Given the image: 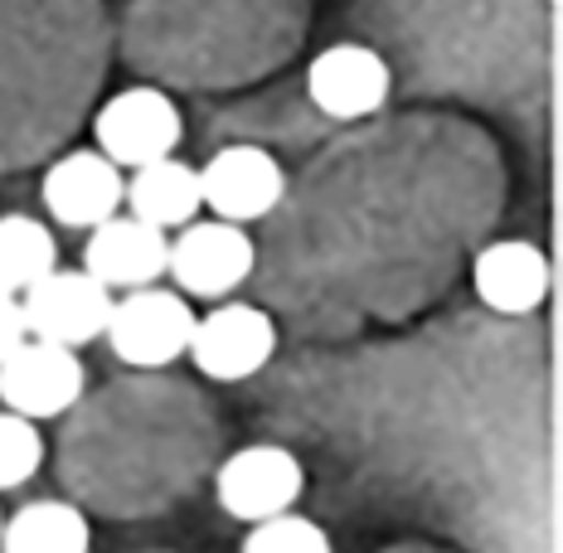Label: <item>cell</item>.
Instances as JSON below:
<instances>
[{
    "mask_svg": "<svg viewBox=\"0 0 563 553\" xmlns=\"http://www.w3.org/2000/svg\"><path fill=\"white\" fill-rule=\"evenodd\" d=\"M185 355L195 360L199 374L219 384H239L263 374L277 355V321L263 306L249 301H224L209 316H195V335Z\"/></svg>",
    "mask_w": 563,
    "mask_h": 553,
    "instance_id": "30bf717a",
    "label": "cell"
},
{
    "mask_svg": "<svg viewBox=\"0 0 563 553\" xmlns=\"http://www.w3.org/2000/svg\"><path fill=\"white\" fill-rule=\"evenodd\" d=\"M88 369L78 350H58L44 340H25L15 355L0 360V403L5 413L40 422V418H64L84 403Z\"/></svg>",
    "mask_w": 563,
    "mask_h": 553,
    "instance_id": "8fae6325",
    "label": "cell"
},
{
    "mask_svg": "<svg viewBox=\"0 0 563 553\" xmlns=\"http://www.w3.org/2000/svg\"><path fill=\"white\" fill-rule=\"evenodd\" d=\"M307 490V466L297 462V452L277 442H253L243 452H233L214 476V496L224 505V515L243 524H263L277 515H291V505Z\"/></svg>",
    "mask_w": 563,
    "mask_h": 553,
    "instance_id": "9c48e42d",
    "label": "cell"
},
{
    "mask_svg": "<svg viewBox=\"0 0 563 553\" xmlns=\"http://www.w3.org/2000/svg\"><path fill=\"white\" fill-rule=\"evenodd\" d=\"M88 515L68 500H30L0 524V553H88Z\"/></svg>",
    "mask_w": 563,
    "mask_h": 553,
    "instance_id": "ffe728a7",
    "label": "cell"
},
{
    "mask_svg": "<svg viewBox=\"0 0 563 553\" xmlns=\"http://www.w3.org/2000/svg\"><path fill=\"white\" fill-rule=\"evenodd\" d=\"M350 20L408 102L544 122L554 0H350Z\"/></svg>",
    "mask_w": 563,
    "mask_h": 553,
    "instance_id": "7a4b0ae2",
    "label": "cell"
},
{
    "mask_svg": "<svg viewBox=\"0 0 563 553\" xmlns=\"http://www.w3.org/2000/svg\"><path fill=\"white\" fill-rule=\"evenodd\" d=\"M301 98L325 126H360L379 117L394 98V78L384 58L360 40H340L321 49L301 74Z\"/></svg>",
    "mask_w": 563,
    "mask_h": 553,
    "instance_id": "8992f818",
    "label": "cell"
},
{
    "mask_svg": "<svg viewBox=\"0 0 563 553\" xmlns=\"http://www.w3.org/2000/svg\"><path fill=\"white\" fill-rule=\"evenodd\" d=\"M170 263V233L151 229L132 214H117L108 223L92 229V239L84 243V273L92 281H102L108 291H141L156 277H166Z\"/></svg>",
    "mask_w": 563,
    "mask_h": 553,
    "instance_id": "2e32d148",
    "label": "cell"
},
{
    "mask_svg": "<svg viewBox=\"0 0 563 553\" xmlns=\"http://www.w3.org/2000/svg\"><path fill=\"white\" fill-rule=\"evenodd\" d=\"M311 30V0H126L122 64L161 92H239L282 74Z\"/></svg>",
    "mask_w": 563,
    "mask_h": 553,
    "instance_id": "277c9868",
    "label": "cell"
},
{
    "mask_svg": "<svg viewBox=\"0 0 563 553\" xmlns=\"http://www.w3.org/2000/svg\"><path fill=\"white\" fill-rule=\"evenodd\" d=\"M253 267H257V243L239 223L195 219L170 243L166 273L180 281L185 297H229V291H239L253 277Z\"/></svg>",
    "mask_w": 563,
    "mask_h": 553,
    "instance_id": "5bb4252c",
    "label": "cell"
},
{
    "mask_svg": "<svg viewBox=\"0 0 563 553\" xmlns=\"http://www.w3.org/2000/svg\"><path fill=\"white\" fill-rule=\"evenodd\" d=\"M44 462V438L40 428L15 413H0V490H15L40 471Z\"/></svg>",
    "mask_w": 563,
    "mask_h": 553,
    "instance_id": "603a6c76",
    "label": "cell"
},
{
    "mask_svg": "<svg viewBox=\"0 0 563 553\" xmlns=\"http://www.w3.org/2000/svg\"><path fill=\"white\" fill-rule=\"evenodd\" d=\"M25 340H30V331H25V311H20V297H5V291H0V360L15 355Z\"/></svg>",
    "mask_w": 563,
    "mask_h": 553,
    "instance_id": "cb8c5ba5",
    "label": "cell"
},
{
    "mask_svg": "<svg viewBox=\"0 0 563 553\" xmlns=\"http://www.w3.org/2000/svg\"><path fill=\"white\" fill-rule=\"evenodd\" d=\"M500 151L466 112L404 108L325 136L287 180L267 253L291 287L355 281L360 267H448L500 204Z\"/></svg>",
    "mask_w": 563,
    "mask_h": 553,
    "instance_id": "6da1fadb",
    "label": "cell"
},
{
    "mask_svg": "<svg viewBox=\"0 0 563 553\" xmlns=\"http://www.w3.org/2000/svg\"><path fill=\"white\" fill-rule=\"evenodd\" d=\"M132 204V219L151 223V229L170 233L195 223V214L205 209V195H199V170L185 166V161H156V166H141L126 180V199Z\"/></svg>",
    "mask_w": 563,
    "mask_h": 553,
    "instance_id": "d6986e66",
    "label": "cell"
},
{
    "mask_svg": "<svg viewBox=\"0 0 563 553\" xmlns=\"http://www.w3.org/2000/svg\"><path fill=\"white\" fill-rule=\"evenodd\" d=\"M239 553H331V539L307 515H277V520L253 524Z\"/></svg>",
    "mask_w": 563,
    "mask_h": 553,
    "instance_id": "7402d4cb",
    "label": "cell"
},
{
    "mask_svg": "<svg viewBox=\"0 0 563 553\" xmlns=\"http://www.w3.org/2000/svg\"><path fill=\"white\" fill-rule=\"evenodd\" d=\"M199 195L224 223H263L287 195V170L267 146H243L229 141L199 170Z\"/></svg>",
    "mask_w": 563,
    "mask_h": 553,
    "instance_id": "4fadbf2b",
    "label": "cell"
},
{
    "mask_svg": "<svg viewBox=\"0 0 563 553\" xmlns=\"http://www.w3.org/2000/svg\"><path fill=\"white\" fill-rule=\"evenodd\" d=\"M58 267V243L40 219L0 214V291L25 297L34 281H44Z\"/></svg>",
    "mask_w": 563,
    "mask_h": 553,
    "instance_id": "44dd1931",
    "label": "cell"
},
{
    "mask_svg": "<svg viewBox=\"0 0 563 553\" xmlns=\"http://www.w3.org/2000/svg\"><path fill=\"white\" fill-rule=\"evenodd\" d=\"M40 199L64 229H98V223L117 219L126 199V180L98 151H68L44 170Z\"/></svg>",
    "mask_w": 563,
    "mask_h": 553,
    "instance_id": "9a60e30c",
    "label": "cell"
},
{
    "mask_svg": "<svg viewBox=\"0 0 563 553\" xmlns=\"http://www.w3.org/2000/svg\"><path fill=\"white\" fill-rule=\"evenodd\" d=\"M205 132L209 136H224L229 141H243V146H263V141H282V146H301V141H316L325 136V122L311 112V102L301 98V84H282V88H267L257 98H243V102H229L219 112H205Z\"/></svg>",
    "mask_w": 563,
    "mask_h": 553,
    "instance_id": "e0dca14e",
    "label": "cell"
},
{
    "mask_svg": "<svg viewBox=\"0 0 563 553\" xmlns=\"http://www.w3.org/2000/svg\"><path fill=\"white\" fill-rule=\"evenodd\" d=\"M0 524H5V520H0Z\"/></svg>",
    "mask_w": 563,
    "mask_h": 553,
    "instance_id": "d4e9b609",
    "label": "cell"
},
{
    "mask_svg": "<svg viewBox=\"0 0 563 553\" xmlns=\"http://www.w3.org/2000/svg\"><path fill=\"white\" fill-rule=\"evenodd\" d=\"M20 311H25L30 340H44V345H58V350H78L108 331L112 291L102 287V281H92L84 267H54L49 277L34 281L25 297H20Z\"/></svg>",
    "mask_w": 563,
    "mask_h": 553,
    "instance_id": "7c38bea8",
    "label": "cell"
},
{
    "mask_svg": "<svg viewBox=\"0 0 563 553\" xmlns=\"http://www.w3.org/2000/svg\"><path fill=\"white\" fill-rule=\"evenodd\" d=\"M472 281L490 316L520 321V316H534L549 297V257L544 248L520 243V239L486 243L472 263Z\"/></svg>",
    "mask_w": 563,
    "mask_h": 553,
    "instance_id": "ac0fdd59",
    "label": "cell"
},
{
    "mask_svg": "<svg viewBox=\"0 0 563 553\" xmlns=\"http://www.w3.org/2000/svg\"><path fill=\"white\" fill-rule=\"evenodd\" d=\"M92 136H98V156H108L117 170H141L175 156V146L185 141V117L170 92L141 84L102 102L92 117Z\"/></svg>",
    "mask_w": 563,
    "mask_h": 553,
    "instance_id": "52a82bcc",
    "label": "cell"
},
{
    "mask_svg": "<svg viewBox=\"0 0 563 553\" xmlns=\"http://www.w3.org/2000/svg\"><path fill=\"white\" fill-rule=\"evenodd\" d=\"M102 335H108L112 355L126 369H166L170 360H180L190 350L195 311L190 301L166 287H141V291H126L122 301H112Z\"/></svg>",
    "mask_w": 563,
    "mask_h": 553,
    "instance_id": "ba28073f",
    "label": "cell"
},
{
    "mask_svg": "<svg viewBox=\"0 0 563 553\" xmlns=\"http://www.w3.org/2000/svg\"><path fill=\"white\" fill-rule=\"evenodd\" d=\"M68 446L74 471L102 486L108 505L161 496V486H185L205 462V413L175 384H126L88 408Z\"/></svg>",
    "mask_w": 563,
    "mask_h": 553,
    "instance_id": "5b68a950",
    "label": "cell"
},
{
    "mask_svg": "<svg viewBox=\"0 0 563 553\" xmlns=\"http://www.w3.org/2000/svg\"><path fill=\"white\" fill-rule=\"evenodd\" d=\"M112 64L102 0H0V175L78 136Z\"/></svg>",
    "mask_w": 563,
    "mask_h": 553,
    "instance_id": "3957f363",
    "label": "cell"
}]
</instances>
